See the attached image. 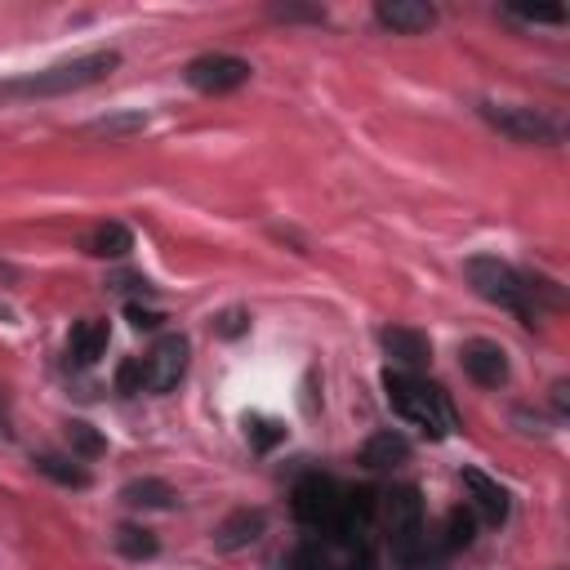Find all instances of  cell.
I'll return each instance as SVG.
<instances>
[{
  "label": "cell",
  "mask_w": 570,
  "mask_h": 570,
  "mask_svg": "<svg viewBox=\"0 0 570 570\" xmlns=\"http://www.w3.org/2000/svg\"><path fill=\"white\" fill-rule=\"evenodd\" d=\"M116 67H120V53L116 49H89V53L62 58L53 67L22 71L13 80H0V98H62V94H76V89H89V85L107 80Z\"/></svg>",
  "instance_id": "cell-1"
},
{
  "label": "cell",
  "mask_w": 570,
  "mask_h": 570,
  "mask_svg": "<svg viewBox=\"0 0 570 570\" xmlns=\"http://www.w3.org/2000/svg\"><path fill=\"white\" fill-rule=\"evenodd\" d=\"M383 396H387V405H392L396 419H405L410 428H419L432 441H445L459 428V414H454L450 396L436 383L419 379V374H405V370H392L387 365L383 370Z\"/></svg>",
  "instance_id": "cell-2"
},
{
  "label": "cell",
  "mask_w": 570,
  "mask_h": 570,
  "mask_svg": "<svg viewBox=\"0 0 570 570\" xmlns=\"http://www.w3.org/2000/svg\"><path fill=\"white\" fill-rule=\"evenodd\" d=\"M383 512V539L392 548L396 566H419L428 557V521H423V499L414 485H392L379 499Z\"/></svg>",
  "instance_id": "cell-3"
},
{
  "label": "cell",
  "mask_w": 570,
  "mask_h": 570,
  "mask_svg": "<svg viewBox=\"0 0 570 570\" xmlns=\"http://www.w3.org/2000/svg\"><path fill=\"white\" fill-rule=\"evenodd\" d=\"M463 276H468V285H472L485 303H494V307L521 316L525 325H534V303H530L525 276H521L512 263H503V258H494V254H472V258L463 263Z\"/></svg>",
  "instance_id": "cell-4"
},
{
  "label": "cell",
  "mask_w": 570,
  "mask_h": 570,
  "mask_svg": "<svg viewBox=\"0 0 570 570\" xmlns=\"http://www.w3.org/2000/svg\"><path fill=\"white\" fill-rule=\"evenodd\" d=\"M370 566H374L370 543L334 539V534L307 539V543H298V548L285 557V570H370Z\"/></svg>",
  "instance_id": "cell-5"
},
{
  "label": "cell",
  "mask_w": 570,
  "mask_h": 570,
  "mask_svg": "<svg viewBox=\"0 0 570 570\" xmlns=\"http://www.w3.org/2000/svg\"><path fill=\"white\" fill-rule=\"evenodd\" d=\"M481 111V120L490 125V129H499L503 138H512V142H557V125H552V116H543L539 107H521V102H481L476 107Z\"/></svg>",
  "instance_id": "cell-6"
},
{
  "label": "cell",
  "mask_w": 570,
  "mask_h": 570,
  "mask_svg": "<svg viewBox=\"0 0 570 570\" xmlns=\"http://www.w3.org/2000/svg\"><path fill=\"white\" fill-rule=\"evenodd\" d=\"M338 503H343V485H338L334 476H321V472H307V476L294 485V494H289L294 517H298L303 525L321 530V534L334 530V521H338Z\"/></svg>",
  "instance_id": "cell-7"
},
{
  "label": "cell",
  "mask_w": 570,
  "mask_h": 570,
  "mask_svg": "<svg viewBox=\"0 0 570 570\" xmlns=\"http://www.w3.org/2000/svg\"><path fill=\"white\" fill-rule=\"evenodd\" d=\"M183 76L200 94H232V89H240L254 76V67L245 58H236V53H200V58L187 62Z\"/></svg>",
  "instance_id": "cell-8"
},
{
  "label": "cell",
  "mask_w": 570,
  "mask_h": 570,
  "mask_svg": "<svg viewBox=\"0 0 570 570\" xmlns=\"http://www.w3.org/2000/svg\"><path fill=\"white\" fill-rule=\"evenodd\" d=\"M187 356H191V343L183 334H160L151 343V352L142 356V365H147V392H174L178 379L187 374Z\"/></svg>",
  "instance_id": "cell-9"
},
{
  "label": "cell",
  "mask_w": 570,
  "mask_h": 570,
  "mask_svg": "<svg viewBox=\"0 0 570 570\" xmlns=\"http://www.w3.org/2000/svg\"><path fill=\"white\" fill-rule=\"evenodd\" d=\"M459 365H463V374L472 379V383H481V387H503L508 383V352L494 343V338H468L463 347H459Z\"/></svg>",
  "instance_id": "cell-10"
},
{
  "label": "cell",
  "mask_w": 570,
  "mask_h": 570,
  "mask_svg": "<svg viewBox=\"0 0 570 570\" xmlns=\"http://www.w3.org/2000/svg\"><path fill=\"white\" fill-rule=\"evenodd\" d=\"M379 343H383V352L392 356V370H405V374L423 370L428 356H432L428 334H419V330H410V325H383V330H379Z\"/></svg>",
  "instance_id": "cell-11"
},
{
  "label": "cell",
  "mask_w": 570,
  "mask_h": 570,
  "mask_svg": "<svg viewBox=\"0 0 570 570\" xmlns=\"http://www.w3.org/2000/svg\"><path fill=\"white\" fill-rule=\"evenodd\" d=\"M374 18H379V27H387L396 36H419L436 22V9L428 0H379Z\"/></svg>",
  "instance_id": "cell-12"
},
{
  "label": "cell",
  "mask_w": 570,
  "mask_h": 570,
  "mask_svg": "<svg viewBox=\"0 0 570 570\" xmlns=\"http://www.w3.org/2000/svg\"><path fill=\"white\" fill-rule=\"evenodd\" d=\"M459 481H463V490L472 494V508H476L490 525H503V521H508V490H503L490 472H481V468H463Z\"/></svg>",
  "instance_id": "cell-13"
},
{
  "label": "cell",
  "mask_w": 570,
  "mask_h": 570,
  "mask_svg": "<svg viewBox=\"0 0 570 570\" xmlns=\"http://www.w3.org/2000/svg\"><path fill=\"white\" fill-rule=\"evenodd\" d=\"M405 459H410V441H405L401 432H392V428L374 432V436L356 450V463H361V468H370V472L396 468V463H405Z\"/></svg>",
  "instance_id": "cell-14"
},
{
  "label": "cell",
  "mask_w": 570,
  "mask_h": 570,
  "mask_svg": "<svg viewBox=\"0 0 570 570\" xmlns=\"http://www.w3.org/2000/svg\"><path fill=\"white\" fill-rule=\"evenodd\" d=\"M263 530H267V517H263L258 508H240V512H232L227 521H218L214 543H218L223 552H236V548H249Z\"/></svg>",
  "instance_id": "cell-15"
},
{
  "label": "cell",
  "mask_w": 570,
  "mask_h": 570,
  "mask_svg": "<svg viewBox=\"0 0 570 570\" xmlns=\"http://www.w3.org/2000/svg\"><path fill=\"white\" fill-rule=\"evenodd\" d=\"M107 321H76L71 325V334H67V361L71 365H94L102 352H107Z\"/></svg>",
  "instance_id": "cell-16"
},
{
  "label": "cell",
  "mask_w": 570,
  "mask_h": 570,
  "mask_svg": "<svg viewBox=\"0 0 570 570\" xmlns=\"http://www.w3.org/2000/svg\"><path fill=\"white\" fill-rule=\"evenodd\" d=\"M120 499H125L129 508H156V512H169V508L178 503L174 485L160 481V476H138V481H129V485L120 490Z\"/></svg>",
  "instance_id": "cell-17"
},
{
  "label": "cell",
  "mask_w": 570,
  "mask_h": 570,
  "mask_svg": "<svg viewBox=\"0 0 570 570\" xmlns=\"http://www.w3.org/2000/svg\"><path fill=\"white\" fill-rule=\"evenodd\" d=\"M85 249L94 254V258H125L129 249H134V232L125 227V223H98L94 232H89V240H85Z\"/></svg>",
  "instance_id": "cell-18"
},
{
  "label": "cell",
  "mask_w": 570,
  "mask_h": 570,
  "mask_svg": "<svg viewBox=\"0 0 570 570\" xmlns=\"http://www.w3.org/2000/svg\"><path fill=\"white\" fill-rule=\"evenodd\" d=\"M36 472H45L49 481H58L67 490H85L89 485V472L76 463V454L71 459H62V454H36Z\"/></svg>",
  "instance_id": "cell-19"
},
{
  "label": "cell",
  "mask_w": 570,
  "mask_h": 570,
  "mask_svg": "<svg viewBox=\"0 0 570 570\" xmlns=\"http://www.w3.org/2000/svg\"><path fill=\"white\" fill-rule=\"evenodd\" d=\"M111 543H116V552L120 557H129V561H147V557H156V534L151 530H142V525H116V534H111Z\"/></svg>",
  "instance_id": "cell-20"
},
{
  "label": "cell",
  "mask_w": 570,
  "mask_h": 570,
  "mask_svg": "<svg viewBox=\"0 0 570 570\" xmlns=\"http://www.w3.org/2000/svg\"><path fill=\"white\" fill-rule=\"evenodd\" d=\"M85 129H89V134H102V138H129V134L147 129V116H142V111H107V116L89 120Z\"/></svg>",
  "instance_id": "cell-21"
},
{
  "label": "cell",
  "mask_w": 570,
  "mask_h": 570,
  "mask_svg": "<svg viewBox=\"0 0 570 570\" xmlns=\"http://www.w3.org/2000/svg\"><path fill=\"white\" fill-rule=\"evenodd\" d=\"M67 445H71V454H80V459H98V454L107 450L102 432H98L94 423H85V419H71V423H67Z\"/></svg>",
  "instance_id": "cell-22"
},
{
  "label": "cell",
  "mask_w": 570,
  "mask_h": 570,
  "mask_svg": "<svg viewBox=\"0 0 570 570\" xmlns=\"http://www.w3.org/2000/svg\"><path fill=\"white\" fill-rule=\"evenodd\" d=\"M472 530H476L472 512L454 508V512L445 517V539H441V552H459V548H468V543H472Z\"/></svg>",
  "instance_id": "cell-23"
},
{
  "label": "cell",
  "mask_w": 570,
  "mask_h": 570,
  "mask_svg": "<svg viewBox=\"0 0 570 570\" xmlns=\"http://www.w3.org/2000/svg\"><path fill=\"white\" fill-rule=\"evenodd\" d=\"M245 436L254 450H272L276 441H285V428L276 419H263V414H245Z\"/></svg>",
  "instance_id": "cell-24"
},
{
  "label": "cell",
  "mask_w": 570,
  "mask_h": 570,
  "mask_svg": "<svg viewBox=\"0 0 570 570\" xmlns=\"http://www.w3.org/2000/svg\"><path fill=\"white\" fill-rule=\"evenodd\" d=\"M142 387H147V365H142V356H125V361L116 365V392L134 396V392H142Z\"/></svg>",
  "instance_id": "cell-25"
},
{
  "label": "cell",
  "mask_w": 570,
  "mask_h": 570,
  "mask_svg": "<svg viewBox=\"0 0 570 570\" xmlns=\"http://www.w3.org/2000/svg\"><path fill=\"white\" fill-rule=\"evenodd\" d=\"M517 22H530V27H557V22H566V9L561 4H534V9H508Z\"/></svg>",
  "instance_id": "cell-26"
},
{
  "label": "cell",
  "mask_w": 570,
  "mask_h": 570,
  "mask_svg": "<svg viewBox=\"0 0 570 570\" xmlns=\"http://www.w3.org/2000/svg\"><path fill=\"white\" fill-rule=\"evenodd\" d=\"M245 330H249V312L245 307H227V312L214 316V334L218 338H240Z\"/></svg>",
  "instance_id": "cell-27"
},
{
  "label": "cell",
  "mask_w": 570,
  "mask_h": 570,
  "mask_svg": "<svg viewBox=\"0 0 570 570\" xmlns=\"http://www.w3.org/2000/svg\"><path fill=\"white\" fill-rule=\"evenodd\" d=\"M267 13L281 22H325V9H316V4H272Z\"/></svg>",
  "instance_id": "cell-28"
},
{
  "label": "cell",
  "mask_w": 570,
  "mask_h": 570,
  "mask_svg": "<svg viewBox=\"0 0 570 570\" xmlns=\"http://www.w3.org/2000/svg\"><path fill=\"white\" fill-rule=\"evenodd\" d=\"M125 316H129V325H134V330H160V321H165L156 307H142L138 298H129V303H125Z\"/></svg>",
  "instance_id": "cell-29"
},
{
  "label": "cell",
  "mask_w": 570,
  "mask_h": 570,
  "mask_svg": "<svg viewBox=\"0 0 570 570\" xmlns=\"http://www.w3.org/2000/svg\"><path fill=\"white\" fill-rule=\"evenodd\" d=\"M552 405L566 414V405H570V383H566V379H557V383H552Z\"/></svg>",
  "instance_id": "cell-30"
},
{
  "label": "cell",
  "mask_w": 570,
  "mask_h": 570,
  "mask_svg": "<svg viewBox=\"0 0 570 570\" xmlns=\"http://www.w3.org/2000/svg\"><path fill=\"white\" fill-rule=\"evenodd\" d=\"M0 436H4V441L13 436V419H9V405H4V396H0Z\"/></svg>",
  "instance_id": "cell-31"
},
{
  "label": "cell",
  "mask_w": 570,
  "mask_h": 570,
  "mask_svg": "<svg viewBox=\"0 0 570 570\" xmlns=\"http://www.w3.org/2000/svg\"><path fill=\"white\" fill-rule=\"evenodd\" d=\"M0 281H18V267H13V263H4V258H0Z\"/></svg>",
  "instance_id": "cell-32"
}]
</instances>
